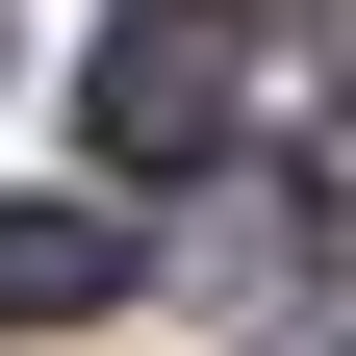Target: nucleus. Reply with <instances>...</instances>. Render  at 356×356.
<instances>
[{
    "label": "nucleus",
    "instance_id": "2",
    "mask_svg": "<svg viewBox=\"0 0 356 356\" xmlns=\"http://www.w3.org/2000/svg\"><path fill=\"white\" fill-rule=\"evenodd\" d=\"M127 204H0V331H76V305H127Z\"/></svg>",
    "mask_w": 356,
    "mask_h": 356
},
{
    "label": "nucleus",
    "instance_id": "3",
    "mask_svg": "<svg viewBox=\"0 0 356 356\" xmlns=\"http://www.w3.org/2000/svg\"><path fill=\"white\" fill-rule=\"evenodd\" d=\"M254 356H356V280H305V305H280V331H254Z\"/></svg>",
    "mask_w": 356,
    "mask_h": 356
},
{
    "label": "nucleus",
    "instance_id": "1",
    "mask_svg": "<svg viewBox=\"0 0 356 356\" xmlns=\"http://www.w3.org/2000/svg\"><path fill=\"white\" fill-rule=\"evenodd\" d=\"M76 127H102V178H204L229 153V0H127L102 76H76Z\"/></svg>",
    "mask_w": 356,
    "mask_h": 356
}]
</instances>
